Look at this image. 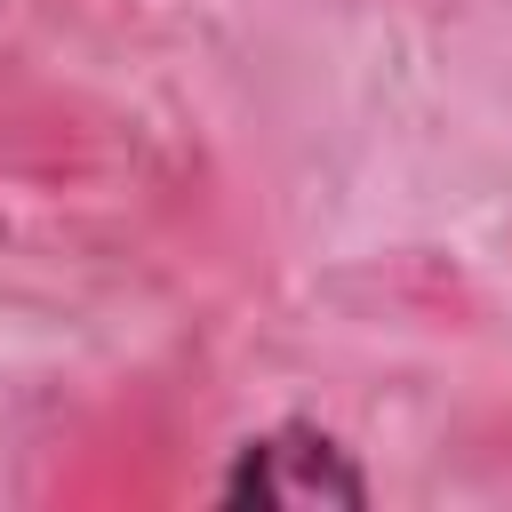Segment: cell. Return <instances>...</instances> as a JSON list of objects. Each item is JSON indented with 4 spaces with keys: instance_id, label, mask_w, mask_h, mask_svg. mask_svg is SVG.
Returning a JSON list of instances; mask_svg holds the SVG:
<instances>
[{
    "instance_id": "obj_1",
    "label": "cell",
    "mask_w": 512,
    "mask_h": 512,
    "mask_svg": "<svg viewBox=\"0 0 512 512\" xmlns=\"http://www.w3.org/2000/svg\"><path fill=\"white\" fill-rule=\"evenodd\" d=\"M224 496H232V504L312 512V504H360L368 488H360V472L344 464V448H336L328 432L288 424V432H272V440H248V456H240V472L224 480Z\"/></svg>"
}]
</instances>
